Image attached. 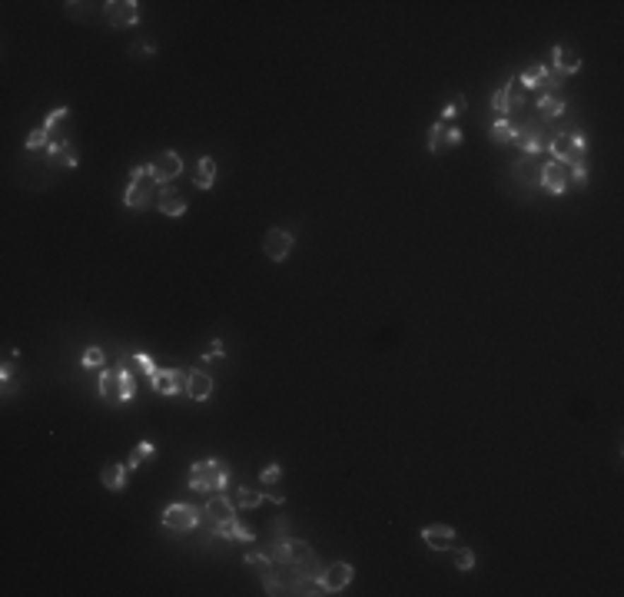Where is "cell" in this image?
I'll use <instances>...</instances> for the list:
<instances>
[{
	"mask_svg": "<svg viewBox=\"0 0 624 597\" xmlns=\"http://www.w3.org/2000/svg\"><path fill=\"white\" fill-rule=\"evenodd\" d=\"M538 110H541L545 119H555L565 113V100H561V93H541L538 97Z\"/></svg>",
	"mask_w": 624,
	"mask_h": 597,
	"instance_id": "603a6c76",
	"label": "cell"
},
{
	"mask_svg": "<svg viewBox=\"0 0 624 597\" xmlns=\"http://www.w3.org/2000/svg\"><path fill=\"white\" fill-rule=\"evenodd\" d=\"M126 475H130V468H126V465H107L103 471H100V478H103V485H107L110 491H123V488H126Z\"/></svg>",
	"mask_w": 624,
	"mask_h": 597,
	"instance_id": "7402d4cb",
	"label": "cell"
},
{
	"mask_svg": "<svg viewBox=\"0 0 624 597\" xmlns=\"http://www.w3.org/2000/svg\"><path fill=\"white\" fill-rule=\"evenodd\" d=\"M551 60H555V70H558L561 76L578 73L581 70V57L575 54V50H568V47H555V50H551Z\"/></svg>",
	"mask_w": 624,
	"mask_h": 597,
	"instance_id": "d6986e66",
	"label": "cell"
},
{
	"mask_svg": "<svg viewBox=\"0 0 624 597\" xmlns=\"http://www.w3.org/2000/svg\"><path fill=\"white\" fill-rule=\"evenodd\" d=\"M103 13H107V20L113 23V27H133V23L140 20V4H133V0H113V4L103 7Z\"/></svg>",
	"mask_w": 624,
	"mask_h": 597,
	"instance_id": "30bf717a",
	"label": "cell"
},
{
	"mask_svg": "<svg viewBox=\"0 0 624 597\" xmlns=\"http://www.w3.org/2000/svg\"><path fill=\"white\" fill-rule=\"evenodd\" d=\"M515 126H518V123H512V119H495L492 130H488V136H492V143L505 146V143L515 140Z\"/></svg>",
	"mask_w": 624,
	"mask_h": 597,
	"instance_id": "d4e9b609",
	"label": "cell"
},
{
	"mask_svg": "<svg viewBox=\"0 0 624 597\" xmlns=\"http://www.w3.org/2000/svg\"><path fill=\"white\" fill-rule=\"evenodd\" d=\"M133 369H136V372H143V375H150V379H153L156 365H153V358L146 355V352H136V355H133Z\"/></svg>",
	"mask_w": 624,
	"mask_h": 597,
	"instance_id": "4dcf8cb0",
	"label": "cell"
},
{
	"mask_svg": "<svg viewBox=\"0 0 624 597\" xmlns=\"http://www.w3.org/2000/svg\"><path fill=\"white\" fill-rule=\"evenodd\" d=\"M522 103H525V97H522V90H518L515 80H512L508 87H502V90H498V93L492 97V110H495V113H498L502 119H508L512 113H518V110H522Z\"/></svg>",
	"mask_w": 624,
	"mask_h": 597,
	"instance_id": "9c48e42d",
	"label": "cell"
},
{
	"mask_svg": "<svg viewBox=\"0 0 624 597\" xmlns=\"http://www.w3.org/2000/svg\"><path fill=\"white\" fill-rule=\"evenodd\" d=\"M156 209H160L163 216H183V213H187V196L173 193V189H163L160 199H156Z\"/></svg>",
	"mask_w": 624,
	"mask_h": 597,
	"instance_id": "ffe728a7",
	"label": "cell"
},
{
	"mask_svg": "<svg viewBox=\"0 0 624 597\" xmlns=\"http://www.w3.org/2000/svg\"><path fill=\"white\" fill-rule=\"evenodd\" d=\"M256 504H263V491L242 488L240 491V508H256Z\"/></svg>",
	"mask_w": 624,
	"mask_h": 597,
	"instance_id": "1f68e13d",
	"label": "cell"
},
{
	"mask_svg": "<svg viewBox=\"0 0 624 597\" xmlns=\"http://www.w3.org/2000/svg\"><path fill=\"white\" fill-rule=\"evenodd\" d=\"M266 256L273 262H283L289 252H293V232H285V229H269L266 232Z\"/></svg>",
	"mask_w": 624,
	"mask_h": 597,
	"instance_id": "8fae6325",
	"label": "cell"
},
{
	"mask_svg": "<svg viewBox=\"0 0 624 597\" xmlns=\"http://www.w3.org/2000/svg\"><path fill=\"white\" fill-rule=\"evenodd\" d=\"M100 395L107 398V402H126L133 398V391H136V382L126 369L123 372H100Z\"/></svg>",
	"mask_w": 624,
	"mask_h": 597,
	"instance_id": "3957f363",
	"label": "cell"
},
{
	"mask_svg": "<svg viewBox=\"0 0 624 597\" xmlns=\"http://www.w3.org/2000/svg\"><path fill=\"white\" fill-rule=\"evenodd\" d=\"M525 156H535V153L548 150V136L541 133V123L535 119H525L522 126H515V140H512Z\"/></svg>",
	"mask_w": 624,
	"mask_h": 597,
	"instance_id": "5b68a950",
	"label": "cell"
},
{
	"mask_svg": "<svg viewBox=\"0 0 624 597\" xmlns=\"http://www.w3.org/2000/svg\"><path fill=\"white\" fill-rule=\"evenodd\" d=\"M66 117H70V110L66 107H57L54 113H47L44 130H47V136H50V150L66 143Z\"/></svg>",
	"mask_w": 624,
	"mask_h": 597,
	"instance_id": "5bb4252c",
	"label": "cell"
},
{
	"mask_svg": "<svg viewBox=\"0 0 624 597\" xmlns=\"http://www.w3.org/2000/svg\"><path fill=\"white\" fill-rule=\"evenodd\" d=\"M459 143H461V130L455 126V123H449V119H438L435 126L428 130V150L435 153V156L455 150Z\"/></svg>",
	"mask_w": 624,
	"mask_h": 597,
	"instance_id": "8992f818",
	"label": "cell"
},
{
	"mask_svg": "<svg viewBox=\"0 0 624 597\" xmlns=\"http://www.w3.org/2000/svg\"><path fill=\"white\" fill-rule=\"evenodd\" d=\"M584 143H588V140H584L581 133H558V136H551V140H548V150H551V160H555V163L571 166V163H578V160H581Z\"/></svg>",
	"mask_w": 624,
	"mask_h": 597,
	"instance_id": "277c9868",
	"label": "cell"
},
{
	"mask_svg": "<svg viewBox=\"0 0 624 597\" xmlns=\"http://www.w3.org/2000/svg\"><path fill=\"white\" fill-rule=\"evenodd\" d=\"M50 156H54V166H60V170H73V166H77V150H73L70 143L54 146V150H50Z\"/></svg>",
	"mask_w": 624,
	"mask_h": 597,
	"instance_id": "83f0119b",
	"label": "cell"
},
{
	"mask_svg": "<svg viewBox=\"0 0 624 597\" xmlns=\"http://www.w3.org/2000/svg\"><path fill=\"white\" fill-rule=\"evenodd\" d=\"M187 391H189V398H196V402H203V398H209V391H213V379H209L206 372H187Z\"/></svg>",
	"mask_w": 624,
	"mask_h": 597,
	"instance_id": "ac0fdd59",
	"label": "cell"
},
{
	"mask_svg": "<svg viewBox=\"0 0 624 597\" xmlns=\"http://www.w3.org/2000/svg\"><path fill=\"white\" fill-rule=\"evenodd\" d=\"M571 166H575V183L578 186L588 183V166H584V160H578V163H571Z\"/></svg>",
	"mask_w": 624,
	"mask_h": 597,
	"instance_id": "8d00e7d4",
	"label": "cell"
},
{
	"mask_svg": "<svg viewBox=\"0 0 624 597\" xmlns=\"http://www.w3.org/2000/svg\"><path fill=\"white\" fill-rule=\"evenodd\" d=\"M150 54H153V47H150V44H136V47H133V57H150Z\"/></svg>",
	"mask_w": 624,
	"mask_h": 597,
	"instance_id": "ab89813d",
	"label": "cell"
},
{
	"mask_svg": "<svg viewBox=\"0 0 624 597\" xmlns=\"http://www.w3.org/2000/svg\"><path fill=\"white\" fill-rule=\"evenodd\" d=\"M189 488L193 491H223L226 488V465L216 461V458H206V461H196L193 471H189Z\"/></svg>",
	"mask_w": 624,
	"mask_h": 597,
	"instance_id": "6da1fadb",
	"label": "cell"
},
{
	"mask_svg": "<svg viewBox=\"0 0 624 597\" xmlns=\"http://www.w3.org/2000/svg\"><path fill=\"white\" fill-rule=\"evenodd\" d=\"M455 567H459V571H471V567H475V554H471L469 548L455 551Z\"/></svg>",
	"mask_w": 624,
	"mask_h": 597,
	"instance_id": "836d02e7",
	"label": "cell"
},
{
	"mask_svg": "<svg viewBox=\"0 0 624 597\" xmlns=\"http://www.w3.org/2000/svg\"><path fill=\"white\" fill-rule=\"evenodd\" d=\"M103 358H107V355H103V348L93 345V348H87V352H83V365H87V369H100V365H103Z\"/></svg>",
	"mask_w": 624,
	"mask_h": 597,
	"instance_id": "d6a6232c",
	"label": "cell"
},
{
	"mask_svg": "<svg viewBox=\"0 0 624 597\" xmlns=\"http://www.w3.org/2000/svg\"><path fill=\"white\" fill-rule=\"evenodd\" d=\"M561 80H565V76H561L558 70L551 73L548 66L535 64V66H528V70H525V73H522V76H518L515 83H518V87H525V90H541V93H548V90L561 87Z\"/></svg>",
	"mask_w": 624,
	"mask_h": 597,
	"instance_id": "52a82bcc",
	"label": "cell"
},
{
	"mask_svg": "<svg viewBox=\"0 0 624 597\" xmlns=\"http://www.w3.org/2000/svg\"><path fill=\"white\" fill-rule=\"evenodd\" d=\"M150 166H153L156 183H170V179H176V176H179V170H183V160H179V153L166 150V153H160V156H156Z\"/></svg>",
	"mask_w": 624,
	"mask_h": 597,
	"instance_id": "7c38bea8",
	"label": "cell"
},
{
	"mask_svg": "<svg viewBox=\"0 0 624 597\" xmlns=\"http://www.w3.org/2000/svg\"><path fill=\"white\" fill-rule=\"evenodd\" d=\"M246 561H249V565L256 567V571H263V574H269V557H266V554H249Z\"/></svg>",
	"mask_w": 624,
	"mask_h": 597,
	"instance_id": "d590c367",
	"label": "cell"
},
{
	"mask_svg": "<svg viewBox=\"0 0 624 597\" xmlns=\"http://www.w3.org/2000/svg\"><path fill=\"white\" fill-rule=\"evenodd\" d=\"M150 382H153V389L160 391V395H176V391L187 385V375L179 369H156Z\"/></svg>",
	"mask_w": 624,
	"mask_h": 597,
	"instance_id": "9a60e30c",
	"label": "cell"
},
{
	"mask_svg": "<svg viewBox=\"0 0 624 597\" xmlns=\"http://www.w3.org/2000/svg\"><path fill=\"white\" fill-rule=\"evenodd\" d=\"M153 186H156L153 166H136L130 173V186H126V193H123V203L130 209H143L153 199Z\"/></svg>",
	"mask_w": 624,
	"mask_h": 597,
	"instance_id": "7a4b0ae2",
	"label": "cell"
},
{
	"mask_svg": "<svg viewBox=\"0 0 624 597\" xmlns=\"http://www.w3.org/2000/svg\"><path fill=\"white\" fill-rule=\"evenodd\" d=\"M203 355H206V358H219V355H223V342H219V338H216V342H209V352H203Z\"/></svg>",
	"mask_w": 624,
	"mask_h": 597,
	"instance_id": "f35d334b",
	"label": "cell"
},
{
	"mask_svg": "<svg viewBox=\"0 0 624 597\" xmlns=\"http://www.w3.org/2000/svg\"><path fill=\"white\" fill-rule=\"evenodd\" d=\"M213 179H216V163L209 160V156H203L196 163V173H193V183L199 186V189H209L213 186Z\"/></svg>",
	"mask_w": 624,
	"mask_h": 597,
	"instance_id": "484cf974",
	"label": "cell"
},
{
	"mask_svg": "<svg viewBox=\"0 0 624 597\" xmlns=\"http://www.w3.org/2000/svg\"><path fill=\"white\" fill-rule=\"evenodd\" d=\"M512 173H515V179H522V183H528V186L541 183V166H538L535 160H518Z\"/></svg>",
	"mask_w": 624,
	"mask_h": 597,
	"instance_id": "cb8c5ba5",
	"label": "cell"
},
{
	"mask_svg": "<svg viewBox=\"0 0 624 597\" xmlns=\"http://www.w3.org/2000/svg\"><path fill=\"white\" fill-rule=\"evenodd\" d=\"M219 534H223L226 541H252V531L246 528V524L236 521V518H232V521H223V524H219Z\"/></svg>",
	"mask_w": 624,
	"mask_h": 597,
	"instance_id": "4316f807",
	"label": "cell"
},
{
	"mask_svg": "<svg viewBox=\"0 0 624 597\" xmlns=\"http://www.w3.org/2000/svg\"><path fill=\"white\" fill-rule=\"evenodd\" d=\"M422 538H425V544L435 548V551H445V548L455 544V531H452L449 524H428L425 531H422Z\"/></svg>",
	"mask_w": 624,
	"mask_h": 597,
	"instance_id": "e0dca14e",
	"label": "cell"
},
{
	"mask_svg": "<svg viewBox=\"0 0 624 597\" xmlns=\"http://www.w3.org/2000/svg\"><path fill=\"white\" fill-rule=\"evenodd\" d=\"M206 518H213L216 524L223 521H232L236 518V511H232V501L230 498H223V495H216V498L206 504Z\"/></svg>",
	"mask_w": 624,
	"mask_h": 597,
	"instance_id": "44dd1931",
	"label": "cell"
},
{
	"mask_svg": "<svg viewBox=\"0 0 624 597\" xmlns=\"http://www.w3.org/2000/svg\"><path fill=\"white\" fill-rule=\"evenodd\" d=\"M47 143H50V136H47V130H33L30 136H27V150H44Z\"/></svg>",
	"mask_w": 624,
	"mask_h": 597,
	"instance_id": "e575fe53",
	"label": "cell"
},
{
	"mask_svg": "<svg viewBox=\"0 0 624 597\" xmlns=\"http://www.w3.org/2000/svg\"><path fill=\"white\" fill-rule=\"evenodd\" d=\"M199 521V511L193 504H170L163 511V524L170 531H193Z\"/></svg>",
	"mask_w": 624,
	"mask_h": 597,
	"instance_id": "ba28073f",
	"label": "cell"
},
{
	"mask_svg": "<svg viewBox=\"0 0 624 597\" xmlns=\"http://www.w3.org/2000/svg\"><path fill=\"white\" fill-rule=\"evenodd\" d=\"M150 455H156V448H153V442H143V445H136L133 448V455L126 458V468H136V465H143Z\"/></svg>",
	"mask_w": 624,
	"mask_h": 597,
	"instance_id": "f1b7e54d",
	"label": "cell"
},
{
	"mask_svg": "<svg viewBox=\"0 0 624 597\" xmlns=\"http://www.w3.org/2000/svg\"><path fill=\"white\" fill-rule=\"evenodd\" d=\"M279 475H283V471H279V465H269L263 471V485H276V481H279Z\"/></svg>",
	"mask_w": 624,
	"mask_h": 597,
	"instance_id": "74e56055",
	"label": "cell"
},
{
	"mask_svg": "<svg viewBox=\"0 0 624 597\" xmlns=\"http://www.w3.org/2000/svg\"><path fill=\"white\" fill-rule=\"evenodd\" d=\"M459 113H465V97H452L449 103L442 107V119H449V123L459 117Z\"/></svg>",
	"mask_w": 624,
	"mask_h": 597,
	"instance_id": "f546056e",
	"label": "cell"
},
{
	"mask_svg": "<svg viewBox=\"0 0 624 597\" xmlns=\"http://www.w3.org/2000/svg\"><path fill=\"white\" fill-rule=\"evenodd\" d=\"M541 186H545L551 196H561L565 193V186H568V170L565 163H541Z\"/></svg>",
	"mask_w": 624,
	"mask_h": 597,
	"instance_id": "4fadbf2b",
	"label": "cell"
},
{
	"mask_svg": "<svg viewBox=\"0 0 624 597\" xmlns=\"http://www.w3.org/2000/svg\"><path fill=\"white\" fill-rule=\"evenodd\" d=\"M352 581V565H332L326 571V574L319 577V584H322V591H326V594H336V591H342V587L349 584Z\"/></svg>",
	"mask_w": 624,
	"mask_h": 597,
	"instance_id": "2e32d148",
	"label": "cell"
}]
</instances>
